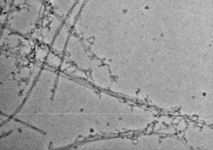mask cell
Instances as JSON below:
<instances>
[{"instance_id":"cell-3","label":"cell","mask_w":213,"mask_h":150,"mask_svg":"<svg viewBox=\"0 0 213 150\" xmlns=\"http://www.w3.org/2000/svg\"><path fill=\"white\" fill-rule=\"evenodd\" d=\"M46 62L49 65L57 67L59 65L60 60L58 57L50 53L48 55L47 57Z\"/></svg>"},{"instance_id":"cell-5","label":"cell","mask_w":213,"mask_h":150,"mask_svg":"<svg viewBox=\"0 0 213 150\" xmlns=\"http://www.w3.org/2000/svg\"><path fill=\"white\" fill-rule=\"evenodd\" d=\"M15 120L16 121H18V122H19L22 123L23 124H24L25 125H27V126H29V127H31L32 128H33V129H34L37 130H38V131L40 133H42L43 134H45V132H44L43 131H42L41 130H40L39 129H37L36 127H34V126H31V125H29L27 123H26L24 122H23L22 121H21V120H18L17 119H15Z\"/></svg>"},{"instance_id":"cell-4","label":"cell","mask_w":213,"mask_h":150,"mask_svg":"<svg viewBox=\"0 0 213 150\" xmlns=\"http://www.w3.org/2000/svg\"><path fill=\"white\" fill-rule=\"evenodd\" d=\"M47 52L44 49H40L38 50L36 54V57L38 60H43Z\"/></svg>"},{"instance_id":"cell-2","label":"cell","mask_w":213,"mask_h":150,"mask_svg":"<svg viewBox=\"0 0 213 150\" xmlns=\"http://www.w3.org/2000/svg\"><path fill=\"white\" fill-rule=\"evenodd\" d=\"M66 36L60 33L55 38L53 45V50L57 53H60L63 51L67 39Z\"/></svg>"},{"instance_id":"cell-1","label":"cell","mask_w":213,"mask_h":150,"mask_svg":"<svg viewBox=\"0 0 213 150\" xmlns=\"http://www.w3.org/2000/svg\"><path fill=\"white\" fill-rule=\"evenodd\" d=\"M14 60L12 58H1V77L5 76L11 71L15 67Z\"/></svg>"}]
</instances>
